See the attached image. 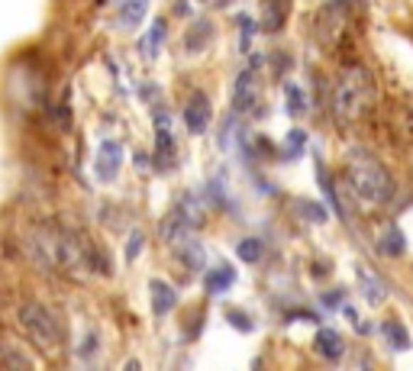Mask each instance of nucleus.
I'll return each instance as SVG.
<instances>
[{"label":"nucleus","instance_id":"1","mask_svg":"<svg viewBox=\"0 0 413 371\" xmlns=\"http://www.w3.org/2000/svg\"><path fill=\"white\" fill-rule=\"evenodd\" d=\"M345 181H349L352 194L365 203V207H385L394 200V178L391 171L381 165V158L368 152V149H355L345 158Z\"/></svg>","mask_w":413,"mask_h":371},{"label":"nucleus","instance_id":"2","mask_svg":"<svg viewBox=\"0 0 413 371\" xmlns=\"http://www.w3.org/2000/svg\"><path fill=\"white\" fill-rule=\"evenodd\" d=\"M375 104V77L365 65H349L333 87V117L339 123H355Z\"/></svg>","mask_w":413,"mask_h":371},{"label":"nucleus","instance_id":"3","mask_svg":"<svg viewBox=\"0 0 413 371\" xmlns=\"http://www.w3.org/2000/svg\"><path fill=\"white\" fill-rule=\"evenodd\" d=\"M16 323H20V329L26 333V339L39 352H55L58 345H62V326H58V316L52 313V310H45L43 303H23Z\"/></svg>","mask_w":413,"mask_h":371},{"label":"nucleus","instance_id":"4","mask_svg":"<svg viewBox=\"0 0 413 371\" xmlns=\"http://www.w3.org/2000/svg\"><path fill=\"white\" fill-rule=\"evenodd\" d=\"M352 14H355V0H326L320 7V14L313 20V33H316V43L326 52H336L343 45Z\"/></svg>","mask_w":413,"mask_h":371},{"label":"nucleus","instance_id":"5","mask_svg":"<svg viewBox=\"0 0 413 371\" xmlns=\"http://www.w3.org/2000/svg\"><path fill=\"white\" fill-rule=\"evenodd\" d=\"M152 119H155V158H152L155 171L168 175L178 158V142H175V133H171V119L165 110H155Z\"/></svg>","mask_w":413,"mask_h":371},{"label":"nucleus","instance_id":"6","mask_svg":"<svg viewBox=\"0 0 413 371\" xmlns=\"http://www.w3.org/2000/svg\"><path fill=\"white\" fill-rule=\"evenodd\" d=\"M262 107V85H259V75L255 68H242L236 75V85H232V110L245 113V117H255Z\"/></svg>","mask_w":413,"mask_h":371},{"label":"nucleus","instance_id":"7","mask_svg":"<svg viewBox=\"0 0 413 371\" xmlns=\"http://www.w3.org/2000/svg\"><path fill=\"white\" fill-rule=\"evenodd\" d=\"M200 223V217H197V210L188 203H181V207H175V210L165 217V223H161V239L168 245H184L191 236V230Z\"/></svg>","mask_w":413,"mask_h":371},{"label":"nucleus","instance_id":"8","mask_svg":"<svg viewBox=\"0 0 413 371\" xmlns=\"http://www.w3.org/2000/svg\"><path fill=\"white\" fill-rule=\"evenodd\" d=\"M119 168H123V146H119L117 139H104L97 146V158H94V175H97V181L110 184L117 181Z\"/></svg>","mask_w":413,"mask_h":371},{"label":"nucleus","instance_id":"9","mask_svg":"<svg viewBox=\"0 0 413 371\" xmlns=\"http://www.w3.org/2000/svg\"><path fill=\"white\" fill-rule=\"evenodd\" d=\"M184 123H188L191 133H203L207 123H210V97L207 94H191L188 104H184Z\"/></svg>","mask_w":413,"mask_h":371},{"label":"nucleus","instance_id":"10","mask_svg":"<svg viewBox=\"0 0 413 371\" xmlns=\"http://www.w3.org/2000/svg\"><path fill=\"white\" fill-rule=\"evenodd\" d=\"M313 349H316V355H323L326 362H339V358L345 355V339L339 336L336 329L323 326L320 333H316V339H313Z\"/></svg>","mask_w":413,"mask_h":371},{"label":"nucleus","instance_id":"11","mask_svg":"<svg viewBox=\"0 0 413 371\" xmlns=\"http://www.w3.org/2000/svg\"><path fill=\"white\" fill-rule=\"evenodd\" d=\"M149 291H152V313H155V316H168L171 310H175L178 297H175V287H171L168 281L152 278V284H149Z\"/></svg>","mask_w":413,"mask_h":371},{"label":"nucleus","instance_id":"12","mask_svg":"<svg viewBox=\"0 0 413 371\" xmlns=\"http://www.w3.org/2000/svg\"><path fill=\"white\" fill-rule=\"evenodd\" d=\"M165 29H168L165 20H155L152 26L146 29V36H142V43H139V52L146 62H155V58H159L161 45H165Z\"/></svg>","mask_w":413,"mask_h":371},{"label":"nucleus","instance_id":"13","mask_svg":"<svg viewBox=\"0 0 413 371\" xmlns=\"http://www.w3.org/2000/svg\"><path fill=\"white\" fill-rule=\"evenodd\" d=\"M287 4L291 0H262V29L278 33L287 20Z\"/></svg>","mask_w":413,"mask_h":371},{"label":"nucleus","instance_id":"14","mask_svg":"<svg viewBox=\"0 0 413 371\" xmlns=\"http://www.w3.org/2000/svg\"><path fill=\"white\" fill-rule=\"evenodd\" d=\"M210 33H213V23L207 20V16L194 20V23H191V29L184 33V49H188V52H200L203 45L210 43Z\"/></svg>","mask_w":413,"mask_h":371},{"label":"nucleus","instance_id":"15","mask_svg":"<svg viewBox=\"0 0 413 371\" xmlns=\"http://www.w3.org/2000/svg\"><path fill=\"white\" fill-rule=\"evenodd\" d=\"M146 10H149V0H127V4L119 7V14H117L119 26H123V29H136L142 23V16H146Z\"/></svg>","mask_w":413,"mask_h":371},{"label":"nucleus","instance_id":"16","mask_svg":"<svg viewBox=\"0 0 413 371\" xmlns=\"http://www.w3.org/2000/svg\"><path fill=\"white\" fill-rule=\"evenodd\" d=\"M358 284H362V294H365V301L371 303V307H378V303H385V297H387V291H385V284H381L375 274H368L365 268H358Z\"/></svg>","mask_w":413,"mask_h":371},{"label":"nucleus","instance_id":"17","mask_svg":"<svg viewBox=\"0 0 413 371\" xmlns=\"http://www.w3.org/2000/svg\"><path fill=\"white\" fill-rule=\"evenodd\" d=\"M232 281H236V271L230 265H217L203 278V287H207V294H223L226 287H232Z\"/></svg>","mask_w":413,"mask_h":371},{"label":"nucleus","instance_id":"18","mask_svg":"<svg viewBox=\"0 0 413 371\" xmlns=\"http://www.w3.org/2000/svg\"><path fill=\"white\" fill-rule=\"evenodd\" d=\"M378 252L387 255V259H397V255H404V232H400L397 226H391V230H387L385 236H381Z\"/></svg>","mask_w":413,"mask_h":371},{"label":"nucleus","instance_id":"19","mask_svg":"<svg viewBox=\"0 0 413 371\" xmlns=\"http://www.w3.org/2000/svg\"><path fill=\"white\" fill-rule=\"evenodd\" d=\"M381 333H385V339H387V343H391L397 352H407V349H410V333H407V329L400 326L397 320L385 323V326H381Z\"/></svg>","mask_w":413,"mask_h":371},{"label":"nucleus","instance_id":"20","mask_svg":"<svg viewBox=\"0 0 413 371\" xmlns=\"http://www.w3.org/2000/svg\"><path fill=\"white\" fill-rule=\"evenodd\" d=\"M236 255L242 262H249V265H255V262H262V255H265V242L255 239V236H249V239H242V242L236 245Z\"/></svg>","mask_w":413,"mask_h":371},{"label":"nucleus","instance_id":"21","mask_svg":"<svg viewBox=\"0 0 413 371\" xmlns=\"http://www.w3.org/2000/svg\"><path fill=\"white\" fill-rule=\"evenodd\" d=\"M284 104H287V113H291V117H301V113L307 110V97H304L301 85L287 81L284 85Z\"/></svg>","mask_w":413,"mask_h":371},{"label":"nucleus","instance_id":"22","mask_svg":"<svg viewBox=\"0 0 413 371\" xmlns=\"http://www.w3.org/2000/svg\"><path fill=\"white\" fill-rule=\"evenodd\" d=\"M294 210L304 213V220H310V223H326V210H323L320 203H310V200H297Z\"/></svg>","mask_w":413,"mask_h":371},{"label":"nucleus","instance_id":"23","mask_svg":"<svg viewBox=\"0 0 413 371\" xmlns=\"http://www.w3.org/2000/svg\"><path fill=\"white\" fill-rule=\"evenodd\" d=\"M226 320H230L232 323V326H236L239 329V333H252V323H249V316H245L242 313V310H226Z\"/></svg>","mask_w":413,"mask_h":371},{"label":"nucleus","instance_id":"24","mask_svg":"<svg viewBox=\"0 0 413 371\" xmlns=\"http://www.w3.org/2000/svg\"><path fill=\"white\" fill-rule=\"evenodd\" d=\"M304 139H307V133H304V129H291V133H287V155H297V152H301Z\"/></svg>","mask_w":413,"mask_h":371},{"label":"nucleus","instance_id":"25","mask_svg":"<svg viewBox=\"0 0 413 371\" xmlns=\"http://www.w3.org/2000/svg\"><path fill=\"white\" fill-rule=\"evenodd\" d=\"M239 26H242V39H239V45L249 49V45H252V36H255V23L249 20V16H239Z\"/></svg>","mask_w":413,"mask_h":371},{"label":"nucleus","instance_id":"26","mask_svg":"<svg viewBox=\"0 0 413 371\" xmlns=\"http://www.w3.org/2000/svg\"><path fill=\"white\" fill-rule=\"evenodd\" d=\"M207 0H178V7H175V14L178 16H191L194 10H200Z\"/></svg>","mask_w":413,"mask_h":371},{"label":"nucleus","instance_id":"27","mask_svg":"<svg viewBox=\"0 0 413 371\" xmlns=\"http://www.w3.org/2000/svg\"><path fill=\"white\" fill-rule=\"evenodd\" d=\"M139 249H142V232L136 230L133 236H129V242H127V262H136V255H139Z\"/></svg>","mask_w":413,"mask_h":371},{"label":"nucleus","instance_id":"28","mask_svg":"<svg viewBox=\"0 0 413 371\" xmlns=\"http://www.w3.org/2000/svg\"><path fill=\"white\" fill-rule=\"evenodd\" d=\"M343 287H336V291H326V294H323V303H326V307H343Z\"/></svg>","mask_w":413,"mask_h":371},{"label":"nucleus","instance_id":"29","mask_svg":"<svg viewBox=\"0 0 413 371\" xmlns=\"http://www.w3.org/2000/svg\"><path fill=\"white\" fill-rule=\"evenodd\" d=\"M4 362L10 365V368H29V358H20L14 349H7V355H4Z\"/></svg>","mask_w":413,"mask_h":371}]
</instances>
